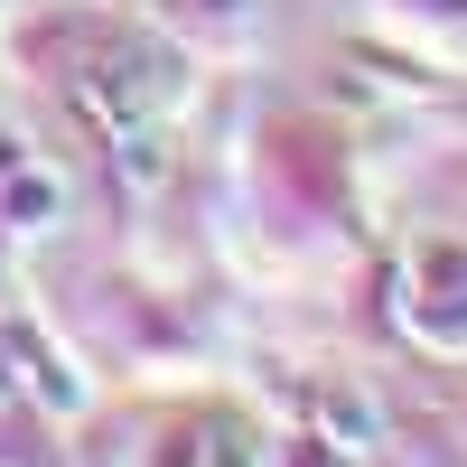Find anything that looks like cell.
<instances>
[{
    "instance_id": "cell-8",
    "label": "cell",
    "mask_w": 467,
    "mask_h": 467,
    "mask_svg": "<svg viewBox=\"0 0 467 467\" xmlns=\"http://www.w3.org/2000/svg\"><path fill=\"white\" fill-rule=\"evenodd\" d=\"M206 467H253V458H244V449H215V458H206Z\"/></svg>"
},
{
    "instance_id": "cell-6",
    "label": "cell",
    "mask_w": 467,
    "mask_h": 467,
    "mask_svg": "<svg viewBox=\"0 0 467 467\" xmlns=\"http://www.w3.org/2000/svg\"><path fill=\"white\" fill-rule=\"evenodd\" d=\"M19 383H28V346L0 337V393H19Z\"/></svg>"
},
{
    "instance_id": "cell-3",
    "label": "cell",
    "mask_w": 467,
    "mask_h": 467,
    "mask_svg": "<svg viewBox=\"0 0 467 467\" xmlns=\"http://www.w3.org/2000/svg\"><path fill=\"white\" fill-rule=\"evenodd\" d=\"M112 169H122V187L140 197V187H160V140H150V122H131V131H112Z\"/></svg>"
},
{
    "instance_id": "cell-1",
    "label": "cell",
    "mask_w": 467,
    "mask_h": 467,
    "mask_svg": "<svg viewBox=\"0 0 467 467\" xmlns=\"http://www.w3.org/2000/svg\"><path fill=\"white\" fill-rule=\"evenodd\" d=\"M160 103H169V57L160 47H112L85 85H75V112H94V122H112V131L150 122Z\"/></svg>"
},
{
    "instance_id": "cell-5",
    "label": "cell",
    "mask_w": 467,
    "mask_h": 467,
    "mask_svg": "<svg viewBox=\"0 0 467 467\" xmlns=\"http://www.w3.org/2000/svg\"><path fill=\"white\" fill-rule=\"evenodd\" d=\"M327 431H337V449H365L374 420H365V402H327Z\"/></svg>"
},
{
    "instance_id": "cell-7",
    "label": "cell",
    "mask_w": 467,
    "mask_h": 467,
    "mask_svg": "<svg viewBox=\"0 0 467 467\" xmlns=\"http://www.w3.org/2000/svg\"><path fill=\"white\" fill-rule=\"evenodd\" d=\"M10 169H28V150H19L10 131H0V178H10Z\"/></svg>"
},
{
    "instance_id": "cell-4",
    "label": "cell",
    "mask_w": 467,
    "mask_h": 467,
    "mask_svg": "<svg viewBox=\"0 0 467 467\" xmlns=\"http://www.w3.org/2000/svg\"><path fill=\"white\" fill-rule=\"evenodd\" d=\"M0 215H19V224H47V215H57V187L37 178V169H10V178H0Z\"/></svg>"
},
{
    "instance_id": "cell-2",
    "label": "cell",
    "mask_w": 467,
    "mask_h": 467,
    "mask_svg": "<svg viewBox=\"0 0 467 467\" xmlns=\"http://www.w3.org/2000/svg\"><path fill=\"white\" fill-rule=\"evenodd\" d=\"M420 271H431V290L411 299V327L431 346H467V253H431Z\"/></svg>"
}]
</instances>
